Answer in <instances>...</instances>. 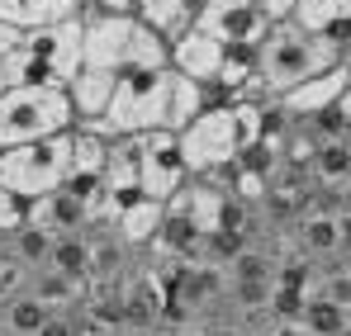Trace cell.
I'll return each mask as SVG.
<instances>
[{
    "instance_id": "1",
    "label": "cell",
    "mask_w": 351,
    "mask_h": 336,
    "mask_svg": "<svg viewBox=\"0 0 351 336\" xmlns=\"http://www.w3.org/2000/svg\"><path fill=\"white\" fill-rule=\"evenodd\" d=\"M332 66H342V43L308 34L294 19L271 24L266 38L256 43V95H285Z\"/></svg>"
},
{
    "instance_id": "2",
    "label": "cell",
    "mask_w": 351,
    "mask_h": 336,
    "mask_svg": "<svg viewBox=\"0 0 351 336\" xmlns=\"http://www.w3.org/2000/svg\"><path fill=\"white\" fill-rule=\"evenodd\" d=\"M167 95H171V62L157 66H133L114 86V100L100 118H81L76 128L95 138H143L167 128Z\"/></svg>"
},
{
    "instance_id": "3",
    "label": "cell",
    "mask_w": 351,
    "mask_h": 336,
    "mask_svg": "<svg viewBox=\"0 0 351 336\" xmlns=\"http://www.w3.org/2000/svg\"><path fill=\"white\" fill-rule=\"evenodd\" d=\"M167 62V43L138 14H81V66L123 76L133 66Z\"/></svg>"
},
{
    "instance_id": "4",
    "label": "cell",
    "mask_w": 351,
    "mask_h": 336,
    "mask_svg": "<svg viewBox=\"0 0 351 336\" xmlns=\"http://www.w3.org/2000/svg\"><path fill=\"white\" fill-rule=\"evenodd\" d=\"M5 86H62L81 71V14L58 19L48 29H29L24 43L0 62Z\"/></svg>"
},
{
    "instance_id": "5",
    "label": "cell",
    "mask_w": 351,
    "mask_h": 336,
    "mask_svg": "<svg viewBox=\"0 0 351 336\" xmlns=\"http://www.w3.org/2000/svg\"><path fill=\"white\" fill-rule=\"evenodd\" d=\"M76 128V109L62 86H14L0 95V147L58 138Z\"/></svg>"
},
{
    "instance_id": "6",
    "label": "cell",
    "mask_w": 351,
    "mask_h": 336,
    "mask_svg": "<svg viewBox=\"0 0 351 336\" xmlns=\"http://www.w3.org/2000/svg\"><path fill=\"white\" fill-rule=\"evenodd\" d=\"M66 175H71V133L19 142V147H0V185L10 194H19L24 204L62 190Z\"/></svg>"
},
{
    "instance_id": "7",
    "label": "cell",
    "mask_w": 351,
    "mask_h": 336,
    "mask_svg": "<svg viewBox=\"0 0 351 336\" xmlns=\"http://www.w3.org/2000/svg\"><path fill=\"white\" fill-rule=\"evenodd\" d=\"M176 147H180V161L190 175H228L242 152L233 105H209L195 123H185L176 133Z\"/></svg>"
},
{
    "instance_id": "8",
    "label": "cell",
    "mask_w": 351,
    "mask_h": 336,
    "mask_svg": "<svg viewBox=\"0 0 351 336\" xmlns=\"http://www.w3.org/2000/svg\"><path fill=\"white\" fill-rule=\"evenodd\" d=\"M185 180H190V170H185V161H180L176 133H167V128L143 133V138H138V194L167 204Z\"/></svg>"
},
{
    "instance_id": "9",
    "label": "cell",
    "mask_w": 351,
    "mask_h": 336,
    "mask_svg": "<svg viewBox=\"0 0 351 336\" xmlns=\"http://www.w3.org/2000/svg\"><path fill=\"white\" fill-rule=\"evenodd\" d=\"M195 29L209 34L219 48H256L271 24L256 0H204L195 14Z\"/></svg>"
},
{
    "instance_id": "10",
    "label": "cell",
    "mask_w": 351,
    "mask_h": 336,
    "mask_svg": "<svg viewBox=\"0 0 351 336\" xmlns=\"http://www.w3.org/2000/svg\"><path fill=\"white\" fill-rule=\"evenodd\" d=\"M29 227L34 232H43V237H81V232H90L95 227V214H90V204L86 199H76L66 185L53 190V194H43V199H34L29 204Z\"/></svg>"
},
{
    "instance_id": "11",
    "label": "cell",
    "mask_w": 351,
    "mask_h": 336,
    "mask_svg": "<svg viewBox=\"0 0 351 336\" xmlns=\"http://www.w3.org/2000/svg\"><path fill=\"white\" fill-rule=\"evenodd\" d=\"M347 86H351V71L347 66H332V71H323V76L294 86L285 95H276V105H280V114H285L290 123H313V118H323V114L337 105V95H342Z\"/></svg>"
},
{
    "instance_id": "12",
    "label": "cell",
    "mask_w": 351,
    "mask_h": 336,
    "mask_svg": "<svg viewBox=\"0 0 351 336\" xmlns=\"http://www.w3.org/2000/svg\"><path fill=\"white\" fill-rule=\"evenodd\" d=\"M223 53H228V48H219V43H214L209 34H199V29H190V34H180L176 43H167V62H171V71H176V76L199 81V86H214V81H219Z\"/></svg>"
},
{
    "instance_id": "13",
    "label": "cell",
    "mask_w": 351,
    "mask_h": 336,
    "mask_svg": "<svg viewBox=\"0 0 351 336\" xmlns=\"http://www.w3.org/2000/svg\"><path fill=\"white\" fill-rule=\"evenodd\" d=\"M209 105H228L214 86H199L190 76H176L171 71V95H167V133H180L185 123H195Z\"/></svg>"
},
{
    "instance_id": "14",
    "label": "cell",
    "mask_w": 351,
    "mask_h": 336,
    "mask_svg": "<svg viewBox=\"0 0 351 336\" xmlns=\"http://www.w3.org/2000/svg\"><path fill=\"white\" fill-rule=\"evenodd\" d=\"M204 0H133V14L162 34V43H176L180 34L195 29V14H199Z\"/></svg>"
},
{
    "instance_id": "15",
    "label": "cell",
    "mask_w": 351,
    "mask_h": 336,
    "mask_svg": "<svg viewBox=\"0 0 351 336\" xmlns=\"http://www.w3.org/2000/svg\"><path fill=\"white\" fill-rule=\"evenodd\" d=\"M294 24L318 34V38L347 43L351 38V0H299L294 5Z\"/></svg>"
},
{
    "instance_id": "16",
    "label": "cell",
    "mask_w": 351,
    "mask_h": 336,
    "mask_svg": "<svg viewBox=\"0 0 351 336\" xmlns=\"http://www.w3.org/2000/svg\"><path fill=\"white\" fill-rule=\"evenodd\" d=\"M114 86H119V76H110V71H86V66H81V71L66 81V100H71V109H76V123H81V118H100V114L110 109Z\"/></svg>"
},
{
    "instance_id": "17",
    "label": "cell",
    "mask_w": 351,
    "mask_h": 336,
    "mask_svg": "<svg viewBox=\"0 0 351 336\" xmlns=\"http://www.w3.org/2000/svg\"><path fill=\"white\" fill-rule=\"evenodd\" d=\"M162 214H167V204H157V199H133L123 214H119L110 232H114L123 246H152L157 242V232H162Z\"/></svg>"
},
{
    "instance_id": "18",
    "label": "cell",
    "mask_w": 351,
    "mask_h": 336,
    "mask_svg": "<svg viewBox=\"0 0 351 336\" xmlns=\"http://www.w3.org/2000/svg\"><path fill=\"white\" fill-rule=\"evenodd\" d=\"M71 14H76L71 0H0V24H14V29H48Z\"/></svg>"
},
{
    "instance_id": "19",
    "label": "cell",
    "mask_w": 351,
    "mask_h": 336,
    "mask_svg": "<svg viewBox=\"0 0 351 336\" xmlns=\"http://www.w3.org/2000/svg\"><path fill=\"white\" fill-rule=\"evenodd\" d=\"M43 322H48V308H43L34 294L14 289V294L0 298V332L5 336H34Z\"/></svg>"
},
{
    "instance_id": "20",
    "label": "cell",
    "mask_w": 351,
    "mask_h": 336,
    "mask_svg": "<svg viewBox=\"0 0 351 336\" xmlns=\"http://www.w3.org/2000/svg\"><path fill=\"white\" fill-rule=\"evenodd\" d=\"M48 266L66 275V280L86 284L90 280V232H81V237H58L53 242V251H48Z\"/></svg>"
},
{
    "instance_id": "21",
    "label": "cell",
    "mask_w": 351,
    "mask_h": 336,
    "mask_svg": "<svg viewBox=\"0 0 351 336\" xmlns=\"http://www.w3.org/2000/svg\"><path fill=\"white\" fill-rule=\"evenodd\" d=\"M299 242L308 256H337V209H313L304 223H299Z\"/></svg>"
},
{
    "instance_id": "22",
    "label": "cell",
    "mask_w": 351,
    "mask_h": 336,
    "mask_svg": "<svg viewBox=\"0 0 351 336\" xmlns=\"http://www.w3.org/2000/svg\"><path fill=\"white\" fill-rule=\"evenodd\" d=\"M304 294H313V298H328V303H337L342 313H351V266H332V270H323V275L308 284Z\"/></svg>"
},
{
    "instance_id": "23",
    "label": "cell",
    "mask_w": 351,
    "mask_h": 336,
    "mask_svg": "<svg viewBox=\"0 0 351 336\" xmlns=\"http://www.w3.org/2000/svg\"><path fill=\"white\" fill-rule=\"evenodd\" d=\"M29 227V204L0 185V237H19Z\"/></svg>"
},
{
    "instance_id": "24",
    "label": "cell",
    "mask_w": 351,
    "mask_h": 336,
    "mask_svg": "<svg viewBox=\"0 0 351 336\" xmlns=\"http://www.w3.org/2000/svg\"><path fill=\"white\" fill-rule=\"evenodd\" d=\"M34 336H76V318H71V313H48V322Z\"/></svg>"
},
{
    "instance_id": "25",
    "label": "cell",
    "mask_w": 351,
    "mask_h": 336,
    "mask_svg": "<svg viewBox=\"0 0 351 336\" xmlns=\"http://www.w3.org/2000/svg\"><path fill=\"white\" fill-rule=\"evenodd\" d=\"M256 5H261L266 24H285V19H294V5L299 0H256Z\"/></svg>"
},
{
    "instance_id": "26",
    "label": "cell",
    "mask_w": 351,
    "mask_h": 336,
    "mask_svg": "<svg viewBox=\"0 0 351 336\" xmlns=\"http://www.w3.org/2000/svg\"><path fill=\"white\" fill-rule=\"evenodd\" d=\"M337 256H351V204L337 209Z\"/></svg>"
},
{
    "instance_id": "27",
    "label": "cell",
    "mask_w": 351,
    "mask_h": 336,
    "mask_svg": "<svg viewBox=\"0 0 351 336\" xmlns=\"http://www.w3.org/2000/svg\"><path fill=\"white\" fill-rule=\"evenodd\" d=\"M86 14H133V0H95Z\"/></svg>"
},
{
    "instance_id": "28",
    "label": "cell",
    "mask_w": 351,
    "mask_h": 336,
    "mask_svg": "<svg viewBox=\"0 0 351 336\" xmlns=\"http://www.w3.org/2000/svg\"><path fill=\"white\" fill-rule=\"evenodd\" d=\"M332 114H337V123H342V133H351V86L337 95V105H332Z\"/></svg>"
},
{
    "instance_id": "29",
    "label": "cell",
    "mask_w": 351,
    "mask_h": 336,
    "mask_svg": "<svg viewBox=\"0 0 351 336\" xmlns=\"http://www.w3.org/2000/svg\"><path fill=\"white\" fill-rule=\"evenodd\" d=\"M342 66H347V71H351V38H347V43H342Z\"/></svg>"
},
{
    "instance_id": "30",
    "label": "cell",
    "mask_w": 351,
    "mask_h": 336,
    "mask_svg": "<svg viewBox=\"0 0 351 336\" xmlns=\"http://www.w3.org/2000/svg\"><path fill=\"white\" fill-rule=\"evenodd\" d=\"M71 5H76V14H86V10H90L95 0H71Z\"/></svg>"
},
{
    "instance_id": "31",
    "label": "cell",
    "mask_w": 351,
    "mask_h": 336,
    "mask_svg": "<svg viewBox=\"0 0 351 336\" xmlns=\"http://www.w3.org/2000/svg\"><path fill=\"white\" fill-rule=\"evenodd\" d=\"M5 90H10V86H5V71H0V95H5Z\"/></svg>"
}]
</instances>
